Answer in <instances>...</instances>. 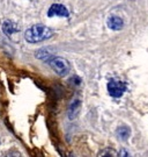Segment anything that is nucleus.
I'll return each instance as SVG.
<instances>
[{"label":"nucleus","instance_id":"1","mask_svg":"<svg viewBox=\"0 0 148 157\" xmlns=\"http://www.w3.org/2000/svg\"><path fill=\"white\" fill-rule=\"evenodd\" d=\"M53 34H55V32L50 27L38 23V25H34L26 30L24 39L29 43H38V42H42V41H45V40L52 37Z\"/></svg>","mask_w":148,"mask_h":157},{"label":"nucleus","instance_id":"2","mask_svg":"<svg viewBox=\"0 0 148 157\" xmlns=\"http://www.w3.org/2000/svg\"><path fill=\"white\" fill-rule=\"evenodd\" d=\"M49 65L52 67V70L55 71L56 73H58L59 76H65L70 71V63L66 61L65 58H63V57H57V56H52L50 58L49 61Z\"/></svg>","mask_w":148,"mask_h":157},{"label":"nucleus","instance_id":"3","mask_svg":"<svg viewBox=\"0 0 148 157\" xmlns=\"http://www.w3.org/2000/svg\"><path fill=\"white\" fill-rule=\"evenodd\" d=\"M126 91V84L117 79H111L108 83V92L114 98H121Z\"/></svg>","mask_w":148,"mask_h":157},{"label":"nucleus","instance_id":"4","mask_svg":"<svg viewBox=\"0 0 148 157\" xmlns=\"http://www.w3.org/2000/svg\"><path fill=\"white\" fill-rule=\"evenodd\" d=\"M48 15L51 17H68V11L61 4H53L48 11Z\"/></svg>","mask_w":148,"mask_h":157},{"label":"nucleus","instance_id":"5","mask_svg":"<svg viewBox=\"0 0 148 157\" xmlns=\"http://www.w3.org/2000/svg\"><path fill=\"white\" fill-rule=\"evenodd\" d=\"M2 32L7 36L12 37L13 35H15V34L20 32V27L15 22H13V21H5L4 25H2Z\"/></svg>","mask_w":148,"mask_h":157},{"label":"nucleus","instance_id":"6","mask_svg":"<svg viewBox=\"0 0 148 157\" xmlns=\"http://www.w3.org/2000/svg\"><path fill=\"white\" fill-rule=\"evenodd\" d=\"M106 25L110 29L112 30H121L124 26V22H123V19H121L119 17H110L106 21Z\"/></svg>","mask_w":148,"mask_h":157},{"label":"nucleus","instance_id":"7","mask_svg":"<svg viewBox=\"0 0 148 157\" xmlns=\"http://www.w3.org/2000/svg\"><path fill=\"white\" fill-rule=\"evenodd\" d=\"M131 135V129L128 128L127 126H121L119 128L117 129V136L123 141H126Z\"/></svg>","mask_w":148,"mask_h":157},{"label":"nucleus","instance_id":"8","mask_svg":"<svg viewBox=\"0 0 148 157\" xmlns=\"http://www.w3.org/2000/svg\"><path fill=\"white\" fill-rule=\"evenodd\" d=\"M97 157H118V152L114 148H104L99 152Z\"/></svg>","mask_w":148,"mask_h":157},{"label":"nucleus","instance_id":"9","mask_svg":"<svg viewBox=\"0 0 148 157\" xmlns=\"http://www.w3.org/2000/svg\"><path fill=\"white\" fill-rule=\"evenodd\" d=\"M79 109H80V101L79 100H75L72 102L71 107H70V112H68V115H70V118L73 119L75 118L78 115V113H79Z\"/></svg>","mask_w":148,"mask_h":157},{"label":"nucleus","instance_id":"10","mask_svg":"<svg viewBox=\"0 0 148 157\" xmlns=\"http://www.w3.org/2000/svg\"><path fill=\"white\" fill-rule=\"evenodd\" d=\"M2 157H22V155H21V152L20 151H17V150H9V151H7L4 155Z\"/></svg>","mask_w":148,"mask_h":157},{"label":"nucleus","instance_id":"11","mask_svg":"<svg viewBox=\"0 0 148 157\" xmlns=\"http://www.w3.org/2000/svg\"><path fill=\"white\" fill-rule=\"evenodd\" d=\"M118 157H132V156L126 149H121V152L118 154Z\"/></svg>","mask_w":148,"mask_h":157}]
</instances>
